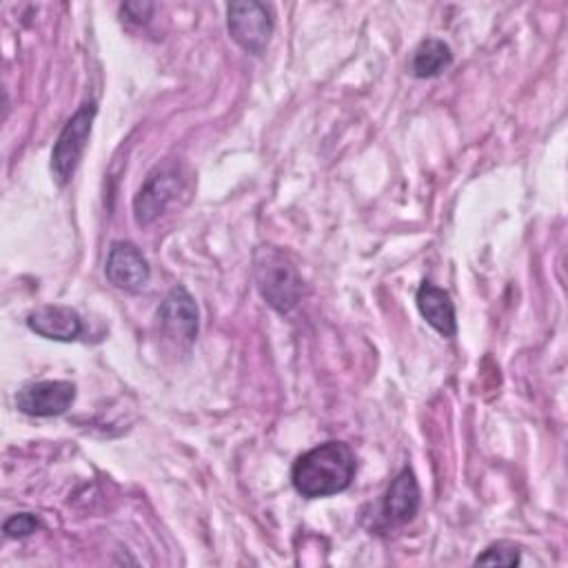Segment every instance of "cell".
Wrapping results in <instances>:
<instances>
[{"instance_id": "9a60e30c", "label": "cell", "mask_w": 568, "mask_h": 568, "mask_svg": "<svg viewBox=\"0 0 568 568\" xmlns=\"http://www.w3.org/2000/svg\"><path fill=\"white\" fill-rule=\"evenodd\" d=\"M151 9H153V4L151 2H126V4H122V16H126L129 20H135V22H142V20H146L149 18V13H151Z\"/></svg>"}, {"instance_id": "8992f818", "label": "cell", "mask_w": 568, "mask_h": 568, "mask_svg": "<svg viewBox=\"0 0 568 568\" xmlns=\"http://www.w3.org/2000/svg\"><path fill=\"white\" fill-rule=\"evenodd\" d=\"M158 322L162 333L178 346H191L197 337V304L184 286H175L166 293L158 308Z\"/></svg>"}, {"instance_id": "ba28073f", "label": "cell", "mask_w": 568, "mask_h": 568, "mask_svg": "<svg viewBox=\"0 0 568 568\" xmlns=\"http://www.w3.org/2000/svg\"><path fill=\"white\" fill-rule=\"evenodd\" d=\"M75 399V384L67 379H44L22 386L16 395V406L31 417L62 415Z\"/></svg>"}, {"instance_id": "5bb4252c", "label": "cell", "mask_w": 568, "mask_h": 568, "mask_svg": "<svg viewBox=\"0 0 568 568\" xmlns=\"http://www.w3.org/2000/svg\"><path fill=\"white\" fill-rule=\"evenodd\" d=\"M40 528V521L36 515L31 513H18V515H11L4 524H2V530L7 537L11 539H22V537H29L33 535L36 530Z\"/></svg>"}, {"instance_id": "4fadbf2b", "label": "cell", "mask_w": 568, "mask_h": 568, "mask_svg": "<svg viewBox=\"0 0 568 568\" xmlns=\"http://www.w3.org/2000/svg\"><path fill=\"white\" fill-rule=\"evenodd\" d=\"M519 561H521V555L515 544L495 541L475 559V566H517Z\"/></svg>"}, {"instance_id": "3957f363", "label": "cell", "mask_w": 568, "mask_h": 568, "mask_svg": "<svg viewBox=\"0 0 568 568\" xmlns=\"http://www.w3.org/2000/svg\"><path fill=\"white\" fill-rule=\"evenodd\" d=\"M95 113H98V104L93 100L82 102L78 106V111L67 120V124L62 126L55 144H53L51 173L60 186H64L73 178V173L84 155Z\"/></svg>"}, {"instance_id": "7a4b0ae2", "label": "cell", "mask_w": 568, "mask_h": 568, "mask_svg": "<svg viewBox=\"0 0 568 568\" xmlns=\"http://www.w3.org/2000/svg\"><path fill=\"white\" fill-rule=\"evenodd\" d=\"M253 266L257 288L271 308L277 313H288L297 306L302 297V277L282 251L260 246L255 251Z\"/></svg>"}, {"instance_id": "8fae6325", "label": "cell", "mask_w": 568, "mask_h": 568, "mask_svg": "<svg viewBox=\"0 0 568 568\" xmlns=\"http://www.w3.org/2000/svg\"><path fill=\"white\" fill-rule=\"evenodd\" d=\"M415 302L428 326H433L444 337H455L457 333L455 306L450 295L444 288L430 282H422V286L415 293Z\"/></svg>"}, {"instance_id": "5b68a950", "label": "cell", "mask_w": 568, "mask_h": 568, "mask_svg": "<svg viewBox=\"0 0 568 568\" xmlns=\"http://www.w3.org/2000/svg\"><path fill=\"white\" fill-rule=\"evenodd\" d=\"M182 186V175L178 169L162 166L146 178L140 191L133 197V217L140 226H149L155 222L169 204L178 197Z\"/></svg>"}, {"instance_id": "30bf717a", "label": "cell", "mask_w": 568, "mask_h": 568, "mask_svg": "<svg viewBox=\"0 0 568 568\" xmlns=\"http://www.w3.org/2000/svg\"><path fill=\"white\" fill-rule=\"evenodd\" d=\"M417 510H419V486H417L415 473L406 466L388 486L382 504V515L388 524H406L417 515Z\"/></svg>"}, {"instance_id": "6da1fadb", "label": "cell", "mask_w": 568, "mask_h": 568, "mask_svg": "<svg viewBox=\"0 0 568 568\" xmlns=\"http://www.w3.org/2000/svg\"><path fill=\"white\" fill-rule=\"evenodd\" d=\"M355 455L344 442H324L302 453L291 468L293 488L306 497H331L346 490L355 477Z\"/></svg>"}, {"instance_id": "7c38bea8", "label": "cell", "mask_w": 568, "mask_h": 568, "mask_svg": "<svg viewBox=\"0 0 568 568\" xmlns=\"http://www.w3.org/2000/svg\"><path fill=\"white\" fill-rule=\"evenodd\" d=\"M450 62H453L450 47L444 40L426 38L424 42H419V47L413 53L410 73L415 78H435L444 69H448Z\"/></svg>"}, {"instance_id": "277c9868", "label": "cell", "mask_w": 568, "mask_h": 568, "mask_svg": "<svg viewBox=\"0 0 568 568\" xmlns=\"http://www.w3.org/2000/svg\"><path fill=\"white\" fill-rule=\"evenodd\" d=\"M226 27L231 38L248 53L260 55L273 33V18L266 4L237 0L226 7Z\"/></svg>"}, {"instance_id": "9c48e42d", "label": "cell", "mask_w": 568, "mask_h": 568, "mask_svg": "<svg viewBox=\"0 0 568 568\" xmlns=\"http://www.w3.org/2000/svg\"><path fill=\"white\" fill-rule=\"evenodd\" d=\"M27 326L40 337L55 342H73L82 333V317L71 306L49 304L31 311L27 317Z\"/></svg>"}, {"instance_id": "52a82bcc", "label": "cell", "mask_w": 568, "mask_h": 568, "mask_svg": "<svg viewBox=\"0 0 568 568\" xmlns=\"http://www.w3.org/2000/svg\"><path fill=\"white\" fill-rule=\"evenodd\" d=\"M104 275L106 280L126 293H140L146 288L151 268L142 251L126 240H118L111 244L106 264H104Z\"/></svg>"}]
</instances>
